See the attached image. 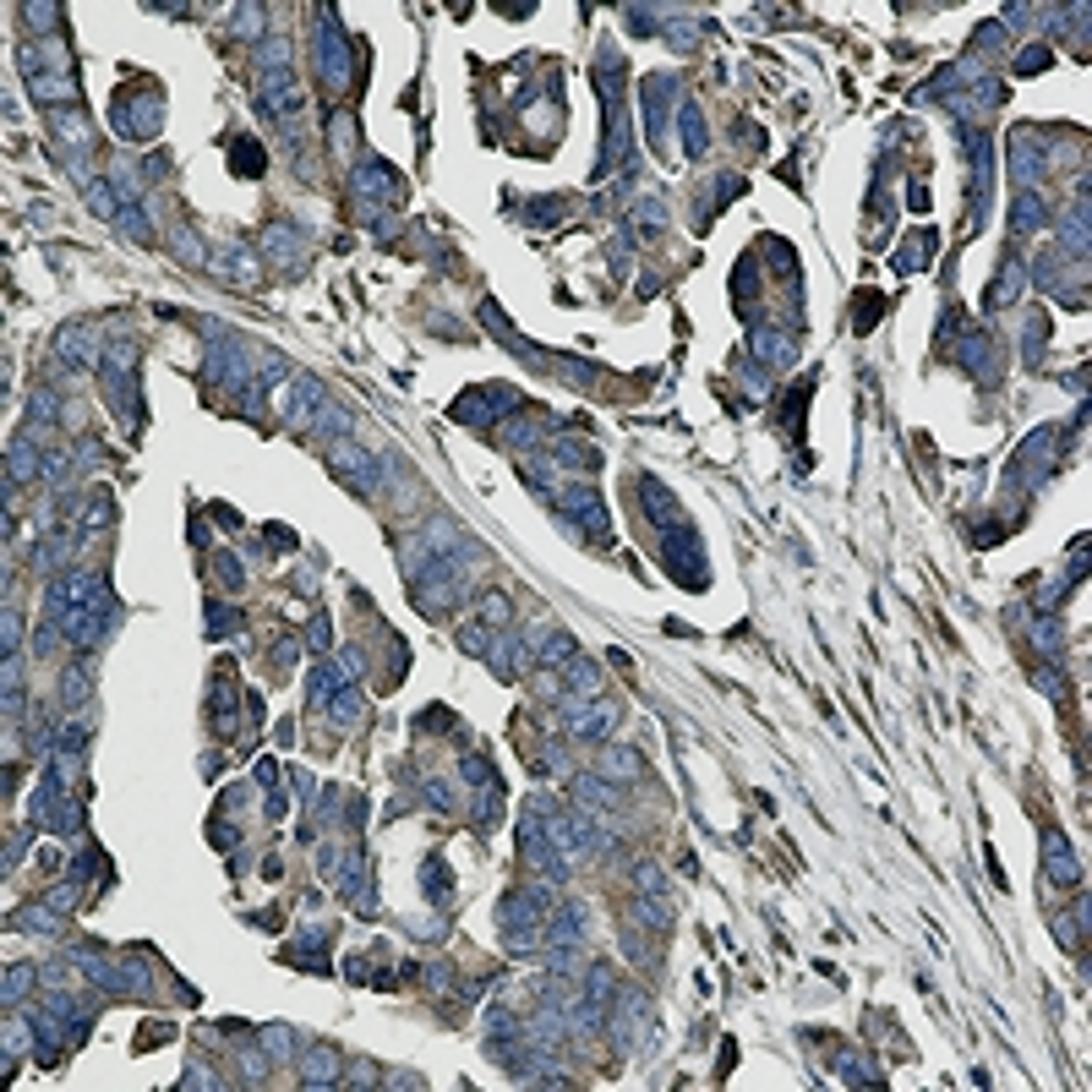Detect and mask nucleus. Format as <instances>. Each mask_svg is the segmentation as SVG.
Listing matches in <instances>:
<instances>
[{
  "label": "nucleus",
  "mask_w": 1092,
  "mask_h": 1092,
  "mask_svg": "<svg viewBox=\"0 0 1092 1092\" xmlns=\"http://www.w3.org/2000/svg\"><path fill=\"white\" fill-rule=\"evenodd\" d=\"M50 618H55V628L66 634L72 645L93 650V645L110 634L115 601H110V590H104L99 573H72V580H55V585H50Z\"/></svg>",
  "instance_id": "nucleus-1"
},
{
  "label": "nucleus",
  "mask_w": 1092,
  "mask_h": 1092,
  "mask_svg": "<svg viewBox=\"0 0 1092 1092\" xmlns=\"http://www.w3.org/2000/svg\"><path fill=\"white\" fill-rule=\"evenodd\" d=\"M563 513H568V519L580 525L585 535H596V541L606 546V508H601V497H596V492H585V487L563 492Z\"/></svg>",
  "instance_id": "nucleus-2"
},
{
  "label": "nucleus",
  "mask_w": 1092,
  "mask_h": 1092,
  "mask_svg": "<svg viewBox=\"0 0 1092 1092\" xmlns=\"http://www.w3.org/2000/svg\"><path fill=\"white\" fill-rule=\"evenodd\" d=\"M568 711H573V737H606L618 727V711L612 704H590V699H568Z\"/></svg>",
  "instance_id": "nucleus-3"
},
{
  "label": "nucleus",
  "mask_w": 1092,
  "mask_h": 1092,
  "mask_svg": "<svg viewBox=\"0 0 1092 1092\" xmlns=\"http://www.w3.org/2000/svg\"><path fill=\"white\" fill-rule=\"evenodd\" d=\"M1043 869H1049L1054 885H1076V874H1081V869H1076V852H1071V842L1059 836V830H1049V836H1043Z\"/></svg>",
  "instance_id": "nucleus-4"
},
{
  "label": "nucleus",
  "mask_w": 1092,
  "mask_h": 1092,
  "mask_svg": "<svg viewBox=\"0 0 1092 1092\" xmlns=\"http://www.w3.org/2000/svg\"><path fill=\"white\" fill-rule=\"evenodd\" d=\"M317 50H323V77H328V82H344V77H350V44H344V27H339L334 17L323 22V44H317Z\"/></svg>",
  "instance_id": "nucleus-5"
},
{
  "label": "nucleus",
  "mask_w": 1092,
  "mask_h": 1092,
  "mask_svg": "<svg viewBox=\"0 0 1092 1092\" xmlns=\"http://www.w3.org/2000/svg\"><path fill=\"white\" fill-rule=\"evenodd\" d=\"M344 683H350V678H344L334 661H317V666H311V683H306V688H311V704H317V711H328V704L344 694Z\"/></svg>",
  "instance_id": "nucleus-6"
},
{
  "label": "nucleus",
  "mask_w": 1092,
  "mask_h": 1092,
  "mask_svg": "<svg viewBox=\"0 0 1092 1092\" xmlns=\"http://www.w3.org/2000/svg\"><path fill=\"white\" fill-rule=\"evenodd\" d=\"M530 650H535L541 661L563 666V661H573V639H568V634H558V628H552V634H546V628H535V634H530Z\"/></svg>",
  "instance_id": "nucleus-7"
},
{
  "label": "nucleus",
  "mask_w": 1092,
  "mask_h": 1092,
  "mask_svg": "<svg viewBox=\"0 0 1092 1092\" xmlns=\"http://www.w3.org/2000/svg\"><path fill=\"white\" fill-rule=\"evenodd\" d=\"M306 1087H323V1081H339V1054L334 1049H311L306 1054Z\"/></svg>",
  "instance_id": "nucleus-8"
},
{
  "label": "nucleus",
  "mask_w": 1092,
  "mask_h": 1092,
  "mask_svg": "<svg viewBox=\"0 0 1092 1092\" xmlns=\"http://www.w3.org/2000/svg\"><path fill=\"white\" fill-rule=\"evenodd\" d=\"M601 776H606V781H634V776H639V754H634V749H612V754L601 759Z\"/></svg>",
  "instance_id": "nucleus-9"
},
{
  "label": "nucleus",
  "mask_w": 1092,
  "mask_h": 1092,
  "mask_svg": "<svg viewBox=\"0 0 1092 1092\" xmlns=\"http://www.w3.org/2000/svg\"><path fill=\"white\" fill-rule=\"evenodd\" d=\"M6 475H12V487H17V481H34V475H39V465H34V442H12V465H6Z\"/></svg>",
  "instance_id": "nucleus-10"
},
{
  "label": "nucleus",
  "mask_w": 1092,
  "mask_h": 1092,
  "mask_svg": "<svg viewBox=\"0 0 1092 1092\" xmlns=\"http://www.w3.org/2000/svg\"><path fill=\"white\" fill-rule=\"evenodd\" d=\"M230 165H235L241 175H263V165H268V158H263V148H257L251 137H241V142H235V158H230Z\"/></svg>",
  "instance_id": "nucleus-11"
},
{
  "label": "nucleus",
  "mask_w": 1092,
  "mask_h": 1092,
  "mask_svg": "<svg viewBox=\"0 0 1092 1092\" xmlns=\"http://www.w3.org/2000/svg\"><path fill=\"white\" fill-rule=\"evenodd\" d=\"M421 874H427L432 902H437V907H448V874H442V857H427V869H421Z\"/></svg>",
  "instance_id": "nucleus-12"
},
{
  "label": "nucleus",
  "mask_w": 1092,
  "mask_h": 1092,
  "mask_svg": "<svg viewBox=\"0 0 1092 1092\" xmlns=\"http://www.w3.org/2000/svg\"><path fill=\"white\" fill-rule=\"evenodd\" d=\"M683 148H688V153H704V120H699L694 104L683 110Z\"/></svg>",
  "instance_id": "nucleus-13"
},
{
  "label": "nucleus",
  "mask_w": 1092,
  "mask_h": 1092,
  "mask_svg": "<svg viewBox=\"0 0 1092 1092\" xmlns=\"http://www.w3.org/2000/svg\"><path fill=\"white\" fill-rule=\"evenodd\" d=\"M34 93H39V99H72L77 88H72V77H39Z\"/></svg>",
  "instance_id": "nucleus-14"
},
{
  "label": "nucleus",
  "mask_w": 1092,
  "mask_h": 1092,
  "mask_svg": "<svg viewBox=\"0 0 1092 1092\" xmlns=\"http://www.w3.org/2000/svg\"><path fill=\"white\" fill-rule=\"evenodd\" d=\"M60 699H72V704H82V699H88L82 672H66V678H60Z\"/></svg>",
  "instance_id": "nucleus-15"
},
{
  "label": "nucleus",
  "mask_w": 1092,
  "mask_h": 1092,
  "mask_svg": "<svg viewBox=\"0 0 1092 1092\" xmlns=\"http://www.w3.org/2000/svg\"><path fill=\"white\" fill-rule=\"evenodd\" d=\"M34 983V967H12L6 973V1000H17V988H27Z\"/></svg>",
  "instance_id": "nucleus-16"
},
{
  "label": "nucleus",
  "mask_w": 1092,
  "mask_h": 1092,
  "mask_svg": "<svg viewBox=\"0 0 1092 1092\" xmlns=\"http://www.w3.org/2000/svg\"><path fill=\"white\" fill-rule=\"evenodd\" d=\"M1043 66H1049L1043 50H1021V55H1016V72H1043Z\"/></svg>",
  "instance_id": "nucleus-17"
},
{
  "label": "nucleus",
  "mask_w": 1092,
  "mask_h": 1092,
  "mask_svg": "<svg viewBox=\"0 0 1092 1092\" xmlns=\"http://www.w3.org/2000/svg\"><path fill=\"white\" fill-rule=\"evenodd\" d=\"M328 639H334V634H328V618H317L311 634H306V645H311V650H328Z\"/></svg>",
  "instance_id": "nucleus-18"
},
{
  "label": "nucleus",
  "mask_w": 1092,
  "mask_h": 1092,
  "mask_svg": "<svg viewBox=\"0 0 1092 1092\" xmlns=\"http://www.w3.org/2000/svg\"><path fill=\"white\" fill-rule=\"evenodd\" d=\"M27 17H34V27H55L50 17H60V12L55 6H27Z\"/></svg>",
  "instance_id": "nucleus-19"
}]
</instances>
